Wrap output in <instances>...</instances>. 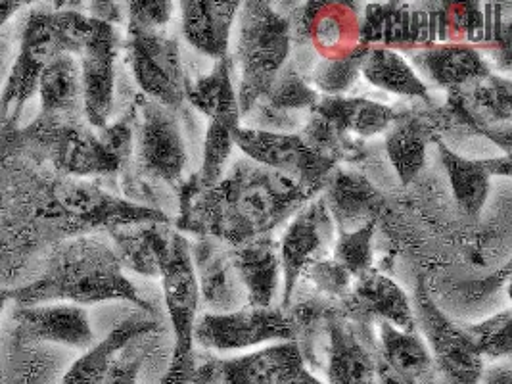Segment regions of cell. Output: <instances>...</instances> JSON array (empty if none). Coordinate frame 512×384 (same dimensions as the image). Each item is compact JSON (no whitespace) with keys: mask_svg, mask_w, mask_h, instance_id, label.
<instances>
[{"mask_svg":"<svg viewBox=\"0 0 512 384\" xmlns=\"http://www.w3.org/2000/svg\"><path fill=\"white\" fill-rule=\"evenodd\" d=\"M365 45L355 48L350 54L340 58H319L309 70V83L313 89L325 96H344L353 89L361 75V64L367 52Z\"/></svg>","mask_w":512,"mask_h":384,"instance_id":"37","label":"cell"},{"mask_svg":"<svg viewBox=\"0 0 512 384\" xmlns=\"http://www.w3.org/2000/svg\"><path fill=\"white\" fill-rule=\"evenodd\" d=\"M380 360L392 367L401 377L415 384H438L432 354L417 333L401 331L390 323H378Z\"/></svg>","mask_w":512,"mask_h":384,"instance_id":"30","label":"cell"},{"mask_svg":"<svg viewBox=\"0 0 512 384\" xmlns=\"http://www.w3.org/2000/svg\"><path fill=\"white\" fill-rule=\"evenodd\" d=\"M328 383L376 384V360L367 342L357 333V323L338 317L328 323Z\"/></svg>","mask_w":512,"mask_h":384,"instance_id":"26","label":"cell"},{"mask_svg":"<svg viewBox=\"0 0 512 384\" xmlns=\"http://www.w3.org/2000/svg\"><path fill=\"white\" fill-rule=\"evenodd\" d=\"M233 75V58L229 54L217 60L208 75H202L196 81L188 83L185 100L208 120L240 116Z\"/></svg>","mask_w":512,"mask_h":384,"instance_id":"33","label":"cell"},{"mask_svg":"<svg viewBox=\"0 0 512 384\" xmlns=\"http://www.w3.org/2000/svg\"><path fill=\"white\" fill-rule=\"evenodd\" d=\"M328 185L330 189L323 198L328 214L336 217L340 223V233L355 231L367 225L369 221H374L371 217V208L376 191H373L363 179H357V175L340 173L338 177L328 179L326 187Z\"/></svg>","mask_w":512,"mask_h":384,"instance_id":"35","label":"cell"},{"mask_svg":"<svg viewBox=\"0 0 512 384\" xmlns=\"http://www.w3.org/2000/svg\"><path fill=\"white\" fill-rule=\"evenodd\" d=\"M279 384H325L323 381H319L305 365V361L294 365L292 369H288L284 373V377L280 379Z\"/></svg>","mask_w":512,"mask_h":384,"instance_id":"45","label":"cell"},{"mask_svg":"<svg viewBox=\"0 0 512 384\" xmlns=\"http://www.w3.org/2000/svg\"><path fill=\"white\" fill-rule=\"evenodd\" d=\"M173 229L167 223H144L112 231L114 250L123 269L144 277H160V262Z\"/></svg>","mask_w":512,"mask_h":384,"instance_id":"31","label":"cell"},{"mask_svg":"<svg viewBox=\"0 0 512 384\" xmlns=\"http://www.w3.org/2000/svg\"><path fill=\"white\" fill-rule=\"evenodd\" d=\"M296 323L279 308L244 306L236 312L202 313L192 331V340L204 350L233 352L267 342H294Z\"/></svg>","mask_w":512,"mask_h":384,"instance_id":"8","label":"cell"},{"mask_svg":"<svg viewBox=\"0 0 512 384\" xmlns=\"http://www.w3.org/2000/svg\"><path fill=\"white\" fill-rule=\"evenodd\" d=\"M302 361L296 342H279L229 360L198 358L192 384H279L284 373Z\"/></svg>","mask_w":512,"mask_h":384,"instance_id":"18","label":"cell"},{"mask_svg":"<svg viewBox=\"0 0 512 384\" xmlns=\"http://www.w3.org/2000/svg\"><path fill=\"white\" fill-rule=\"evenodd\" d=\"M233 64L238 66L240 120L269 91L275 77L292 54V29L288 16L271 2H244L236 16Z\"/></svg>","mask_w":512,"mask_h":384,"instance_id":"4","label":"cell"},{"mask_svg":"<svg viewBox=\"0 0 512 384\" xmlns=\"http://www.w3.org/2000/svg\"><path fill=\"white\" fill-rule=\"evenodd\" d=\"M511 310L491 315L486 321L465 327L482 360H509L512 350Z\"/></svg>","mask_w":512,"mask_h":384,"instance_id":"39","label":"cell"},{"mask_svg":"<svg viewBox=\"0 0 512 384\" xmlns=\"http://www.w3.org/2000/svg\"><path fill=\"white\" fill-rule=\"evenodd\" d=\"M163 302L175 333L173 354H192V331L198 319L200 290L190 258V242L173 231L160 262Z\"/></svg>","mask_w":512,"mask_h":384,"instance_id":"14","label":"cell"},{"mask_svg":"<svg viewBox=\"0 0 512 384\" xmlns=\"http://www.w3.org/2000/svg\"><path fill=\"white\" fill-rule=\"evenodd\" d=\"M14 321L22 336L33 342L58 344L73 350H89L96 344L87 308L68 302L18 306Z\"/></svg>","mask_w":512,"mask_h":384,"instance_id":"20","label":"cell"},{"mask_svg":"<svg viewBox=\"0 0 512 384\" xmlns=\"http://www.w3.org/2000/svg\"><path fill=\"white\" fill-rule=\"evenodd\" d=\"M121 48L117 27L94 22L93 29L77 54L85 121L93 129L110 125L116 102V60Z\"/></svg>","mask_w":512,"mask_h":384,"instance_id":"13","label":"cell"},{"mask_svg":"<svg viewBox=\"0 0 512 384\" xmlns=\"http://www.w3.org/2000/svg\"><path fill=\"white\" fill-rule=\"evenodd\" d=\"M376 384H415L405 377H401L392 367H388L384 361L376 360Z\"/></svg>","mask_w":512,"mask_h":384,"instance_id":"46","label":"cell"},{"mask_svg":"<svg viewBox=\"0 0 512 384\" xmlns=\"http://www.w3.org/2000/svg\"><path fill=\"white\" fill-rule=\"evenodd\" d=\"M305 271H307V277L313 281V285L319 290H323L328 296L344 300L351 290V279L353 277L332 258L330 260L319 258V260L307 265Z\"/></svg>","mask_w":512,"mask_h":384,"instance_id":"42","label":"cell"},{"mask_svg":"<svg viewBox=\"0 0 512 384\" xmlns=\"http://www.w3.org/2000/svg\"><path fill=\"white\" fill-rule=\"evenodd\" d=\"M240 116H225L215 118L208 123L206 139H204V154L202 168L194 175L200 189L215 187L225 175V168L233 154L234 131L240 127Z\"/></svg>","mask_w":512,"mask_h":384,"instance_id":"36","label":"cell"},{"mask_svg":"<svg viewBox=\"0 0 512 384\" xmlns=\"http://www.w3.org/2000/svg\"><path fill=\"white\" fill-rule=\"evenodd\" d=\"M8 60H10V45L4 37H0V87L4 85V79H6L8 70H10Z\"/></svg>","mask_w":512,"mask_h":384,"instance_id":"48","label":"cell"},{"mask_svg":"<svg viewBox=\"0 0 512 384\" xmlns=\"http://www.w3.org/2000/svg\"><path fill=\"white\" fill-rule=\"evenodd\" d=\"M25 137L37 144L54 168L68 177L114 175L123 166L85 121H54L39 116L25 129Z\"/></svg>","mask_w":512,"mask_h":384,"instance_id":"7","label":"cell"},{"mask_svg":"<svg viewBox=\"0 0 512 384\" xmlns=\"http://www.w3.org/2000/svg\"><path fill=\"white\" fill-rule=\"evenodd\" d=\"M359 37L365 47L424 50L455 43L447 2L367 4L359 18Z\"/></svg>","mask_w":512,"mask_h":384,"instance_id":"6","label":"cell"},{"mask_svg":"<svg viewBox=\"0 0 512 384\" xmlns=\"http://www.w3.org/2000/svg\"><path fill=\"white\" fill-rule=\"evenodd\" d=\"M146 336L135 338L121 352H117L100 384H139L140 371L148 356L146 344H142Z\"/></svg>","mask_w":512,"mask_h":384,"instance_id":"41","label":"cell"},{"mask_svg":"<svg viewBox=\"0 0 512 384\" xmlns=\"http://www.w3.org/2000/svg\"><path fill=\"white\" fill-rule=\"evenodd\" d=\"M319 93L311 87L309 77L300 70L296 60H288L275 77L269 91L240 120L242 127L269 133L302 131L311 110L319 102Z\"/></svg>","mask_w":512,"mask_h":384,"instance_id":"16","label":"cell"},{"mask_svg":"<svg viewBox=\"0 0 512 384\" xmlns=\"http://www.w3.org/2000/svg\"><path fill=\"white\" fill-rule=\"evenodd\" d=\"M480 384H482V383H480Z\"/></svg>","mask_w":512,"mask_h":384,"instance_id":"50","label":"cell"},{"mask_svg":"<svg viewBox=\"0 0 512 384\" xmlns=\"http://www.w3.org/2000/svg\"><path fill=\"white\" fill-rule=\"evenodd\" d=\"M334 242V219L326 210L325 198H313L292 217L279 242L282 269V306L288 308L305 267L325 258Z\"/></svg>","mask_w":512,"mask_h":384,"instance_id":"15","label":"cell"},{"mask_svg":"<svg viewBox=\"0 0 512 384\" xmlns=\"http://www.w3.org/2000/svg\"><path fill=\"white\" fill-rule=\"evenodd\" d=\"M125 300L140 312L154 315V308L140 296L117 258L114 246L93 237H77L62 242L48 258L43 275L27 287L14 288L18 306L68 302L94 306Z\"/></svg>","mask_w":512,"mask_h":384,"instance_id":"2","label":"cell"},{"mask_svg":"<svg viewBox=\"0 0 512 384\" xmlns=\"http://www.w3.org/2000/svg\"><path fill=\"white\" fill-rule=\"evenodd\" d=\"M56 8H33L25 18L18 56L2 85V110L18 120L27 102L37 95L41 73L60 54L77 56L93 20L79 10L81 2H56Z\"/></svg>","mask_w":512,"mask_h":384,"instance_id":"3","label":"cell"},{"mask_svg":"<svg viewBox=\"0 0 512 384\" xmlns=\"http://www.w3.org/2000/svg\"><path fill=\"white\" fill-rule=\"evenodd\" d=\"M361 75L374 89L397 96L430 100V89L405 56L384 47H369L365 52Z\"/></svg>","mask_w":512,"mask_h":384,"instance_id":"32","label":"cell"},{"mask_svg":"<svg viewBox=\"0 0 512 384\" xmlns=\"http://www.w3.org/2000/svg\"><path fill=\"white\" fill-rule=\"evenodd\" d=\"M407 62L430 83L449 91L465 89L491 73L488 58L482 50L463 43H445L415 50Z\"/></svg>","mask_w":512,"mask_h":384,"instance_id":"22","label":"cell"},{"mask_svg":"<svg viewBox=\"0 0 512 384\" xmlns=\"http://www.w3.org/2000/svg\"><path fill=\"white\" fill-rule=\"evenodd\" d=\"M37 96L41 118L54 121H85L83 85L77 56L60 54L41 73ZM89 125V123H87Z\"/></svg>","mask_w":512,"mask_h":384,"instance_id":"28","label":"cell"},{"mask_svg":"<svg viewBox=\"0 0 512 384\" xmlns=\"http://www.w3.org/2000/svg\"><path fill=\"white\" fill-rule=\"evenodd\" d=\"M127 62L144 95L165 108H179L187 96L179 43L163 31H127Z\"/></svg>","mask_w":512,"mask_h":384,"instance_id":"10","label":"cell"},{"mask_svg":"<svg viewBox=\"0 0 512 384\" xmlns=\"http://www.w3.org/2000/svg\"><path fill=\"white\" fill-rule=\"evenodd\" d=\"M359 18L355 2H307L288 20L292 41L309 43L321 58H340L361 47Z\"/></svg>","mask_w":512,"mask_h":384,"instance_id":"17","label":"cell"},{"mask_svg":"<svg viewBox=\"0 0 512 384\" xmlns=\"http://www.w3.org/2000/svg\"><path fill=\"white\" fill-rule=\"evenodd\" d=\"M175 4L167 0H133L125 4L127 31H163L171 22Z\"/></svg>","mask_w":512,"mask_h":384,"instance_id":"40","label":"cell"},{"mask_svg":"<svg viewBox=\"0 0 512 384\" xmlns=\"http://www.w3.org/2000/svg\"><path fill=\"white\" fill-rule=\"evenodd\" d=\"M179 6L183 37L190 47L215 62L231 54V35L240 2L185 0Z\"/></svg>","mask_w":512,"mask_h":384,"instance_id":"24","label":"cell"},{"mask_svg":"<svg viewBox=\"0 0 512 384\" xmlns=\"http://www.w3.org/2000/svg\"><path fill=\"white\" fill-rule=\"evenodd\" d=\"M340 135L369 139L386 133L396 120L394 108L359 96H323L311 110Z\"/></svg>","mask_w":512,"mask_h":384,"instance_id":"27","label":"cell"},{"mask_svg":"<svg viewBox=\"0 0 512 384\" xmlns=\"http://www.w3.org/2000/svg\"><path fill=\"white\" fill-rule=\"evenodd\" d=\"M512 381V369L511 361L505 360L501 363H495L488 369H484L482 373V384H511Z\"/></svg>","mask_w":512,"mask_h":384,"instance_id":"44","label":"cell"},{"mask_svg":"<svg viewBox=\"0 0 512 384\" xmlns=\"http://www.w3.org/2000/svg\"><path fill=\"white\" fill-rule=\"evenodd\" d=\"M428 127L417 116H396L386 131V152L403 185H409L426 162Z\"/></svg>","mask_w":512,"mask_h":384,"instance_id":"34","label":"cell"},{"mask_svg":"<svg viewBox=\"0 0 512 384\" xmlns=\"http://www.w3.org/2000/svg\"><path fill=\"white\" fill-rule=\"evenodd\" d=\"M317 192L242 158L211 189H200L192 175L181 191L179 227L198 237L238 246L269 237Z\"/></svg>","mask_w":512,"mask_h":384,"instance_id":"1","label":"cell"},{"mask_svg":"<svg viewBox=\"0 0 512 384\" xmlns=\"http://www.w3.org/2000/svg\"><path fill=\"white\" fill-rule=\"evenodd\" d=\"M234 267L248 294V306L273 308L282 281L279 240L261 237L229 246Z\"/></svg>","mask_w":512,"mask_h":384,"instance_id":"25","label":"cell"},{"mask_svg":"<svg viewBox=\"0 0 512 384\" xmlns=\"http://www.w3.org/2000/svg\"><path fill=\"white\" fill-rule=\"evenodd\" d=\"M24 6H27V2H6V0H0V29L8 24Z\"/></svg>","mask_w":512,"mask_h":384,"instance_id":"47","label":"cell"},{"mask_svg":"<svg viewBox=\"0 0 512 384\" xmlns=\"http://www.w3.org/2000/svg\"><path fill=\"white\" fill-rule=\"evenodd\" d=\"M10 302H14V288H0V317ZM0 377H2V365H0Z\"/></svg>","mask_w":512,"mask_h":384,"instance_id":"49","label":"cell"},{"mask_svg":"<svg viewBox=\"0 0 512 384\" xmlns=\"http://www.w3.org/2000/svg\"><path fill=\"white\" fill-rule=\"evenodd\" d=\"M234 146L261 168L277 171L309 189L323 191L336 162L305 143L300 133H269L248 127L234 131Z\"/></svg>","mask_w":512,"mask_h":384,"instance_id":"11","label":"cell"},{"mask_svg":"<svg viewBox=\"0 0 512 384\" xmlns=\"http://www.w3.org/2000/svg\"><path fill=\"white\" fill-rule=\"evenodd\" d=\"M373 237L374 221L367 225L340 233L334 240L332 260L342 265L353 279H359L373 271Z\"/></svg>","mask_w":512,"mask_h":384,"instance_id":"38","label":"cell"},{"mask_svg":"<svg viewBox=\"0 0 512 384\" xmlns=\"http://www.w3.org/2000/svg\"><path fill=\"white\" fill-rule=\"evenodd\" d=\"M443 168L447 171L451 191L463 214L478 217L488 200L491 177H511V154L472 160L465 158L445 143H438Z\"/></svg>","mask_w":512,"mask_h":384,"instance_id":"23","label":"cell"},{"mask_svg":"<svg viewBox=\"0 0 512 384\" xmlns=\"http://www.w3.org/2000/svg\"><path fill=\"white\" fill-rule=\"evenodd\" d=\"M87 16L94 20V22H100V24L117 25L125 24V4H119V2H89L87 4Z\"/></svg>","mask_w":512,"mask_h":384,"instance_id":"43","label":"cell"},{"mask_svg":"<svg viewBox=\"0 0 512 384\" xmlns=\"http://www.w3.org/2000/svg\"><path fill=\"white\" fill-rule=\"evenodd\" d=\"M135 156L146 177L167 185L183 183L188 164L187 143L171 108L154 100L142 104L135 135Z\"/></svg>","mask_w":512,"mask_h":384,"instance_id":"12","label":"cell"},{"mask_svg":"<svg viewBox=\"0 0 512 384\" xmlns=\"http://www.w3.org/2000/svg\"><path fill=\"white\" fill-rule=\"evenodd\" d=\"M43 214L68 233L85 229H108L112 233L144 223H169L162 210L133 204L81 179L54 185Z\"/></svg>","mask_w":512,"mask_h":384,"instance_id":"5","label":"cell"},{"mask_svg":"<svg viewBox=\"0 0 512 384\" xmlns=\"http://www.w3.org/2000/svg\"><path fill=\"white\" fill-rule=\"evenodd\" d=\"M413 313L417 331L420 329L419 335L432 354L436 373L443 384H480L486 369L484 360L466 335L465 327L455 325L432 302L422 283L417 288Z\"/></svg>","mask_w":512,"mask_h":384,"instance_id":"9","label":"cell"},{"mask_svg":"<svg viewBox=\"0 0 512 384\" xmlns=\"http://www.w3.org/2000/svg\"><path fill=\"white\" fill-rule=\"evenodd\" d=\"M156 331H158V323L148 313L131 315L129 319L119 323L116 329H112L110 335L104 340L96 342L93 348L85 350L77 360L73 361L68 371L64 373L60 384L102 383L117 352H121L135 338L152 335Z\"/></svg>","mask_w":512,"mask_h":384,"instance_id":"29","label":"cell"},{"mask_svg":"<svg viewBox=\"0 0 512 384\" xmlns=\"http://www.w3.org/2000/svg\"><path fill=\"white\" fill-rule=\"evenodd\" d=\"M190 258L206 313L236 312L248 306V294L234 267L229 244L198 237L190 242Z\"/></svg>","mask_w":512,"mask_h":384,"instance_id":"19","label":"cell"},{"mask_svg":"<svg viewBox=\"0 0 512 384\" xmlns=\"http://www.w3.org/2000/svg\"><path fill=\"white\" fill-rule=\"evenodd\" d=\"M344 300L359 323H390L401 331L417 333L415 313L407 294L396 281L374 269L355 279V285Z\"/></svg>","mask_w":512,"mask_h":384,"instance_id":"21","label":"cell"}]
</instances>
